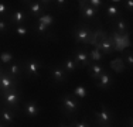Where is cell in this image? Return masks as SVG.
I'll list each match as a JSON object with an SVG mask.
<instances>
[{"label":"cell","mask_w":133,"mask_h":127,"mask_svg":"<svg viewBox=\"0 0 133 127\" xmlns=\"http://www.w3.org/2000/svg\"><path fill=\"white\" fill-rule=\"evenodd\" d=\"M110 25H112V30L116 31V33H119V34H130L129 23L126 21V18L123 17V16L119 18H116V20H113L112 23H110Z\"/></svg>","instance_id":"e0dca14e"},{"label":"cell","mask_w":133,"mask_h":127,"mask_svg":"<svg viewBox=\"0 0 133 127\" xmlns=\"http://www.w3.org/2000/svg\"><path fill=\"white\" fill-rule=\"evenodd\" d=\"M88 69V75L94 79V81H98V78L101 76L103 71H105V66L102 64H98V62H91L89 65L87 66Z\"/></svg>","instance_id":"ffe728a7"},{"label":"cell","mask_w":133,"mask_h":127,"mask_svg":"<svg viewBox=\"0 0 133 127\" xmlns=\"http://www.w3.org/2000/svg\"><path fill=\"white\" fill-rule=\"evenodd\" d=\"M88 4L91 6V7H94L95 10H99L105 6V2H102V0H88Z\"/></svg>","instance_id":"d6a6232c"},{"label":"cell","mask_w":133,"mask_h":127,"mask_svg":"<svg viewBox=\"0 0 133 127\" xmlns=\"http://www.w3.org/2000/svg\"><path fill=\"white\" fill-rule=\"evenodd\" d=\"M14 61V55L10 52V51H2L0 52V62L4 64V65H9Z\"/></svg>","instance_id":"83f0119b"},{"label":"cell","mask_w":133,"mask_h":127,"mask_svg":"<svg viewBox=\"0 0 133 127\" xmlns=\"http://www.w3.org/2000/svg\"><path fill=\"white\" fill-rule=\"evenodd\" d=\"M72 95H74L78 100H82L88 96V90L84 85H77V86L74 88V90H72Z\"/></svg>","instance_id":"d4e9b609"},{"label":"cell","mask_w":133,"mask_h":127,"mask_svg":"<svg viewBox=\"0 0 133 127\" xmlns=\"http://www.w3.org/2000/svg\"><path fill=\"white\" fill-rule=\"evenodd\" d=\"M122 6H123L125 10H128L129 13H132V10H133V2H132V0H126V2H123Z\"/></svg>","instance_id":"e575fe53"},{"label":"cell","mask_w":133,"mask_h":127,"mask_svg":"<svg viewBox=\"0 0 133 127\" xmlns=\"http://www.w3.org/2000/svg\"><path fill=\"white\" fill-rule=\"evenodd\" d=\"M92 114H94V123H95V126H98V127L112 124V122L115 120L113 112L108 109L105 104H101V110H94Z\"/></svg>","instance_id":"5b68a950"},{"label":"cell","mask_w":133,"mask_h":127,"mask_svg":"<svg viewBox=\"0 0 133 127\" xmlns=\"http://www.w3.org/2000/svg\"><path fill=\"white\" fill-rule=\"evenodd\" d=\"M72 127H92L91 126V123L88 122L87 119H82V120H74V122L71 123Z\"/></svg>","instance_id":"836d02e7"},{"label":"cell","mask_w":133,"mask_h":127,"mask_svg":"<svg viewBox=\"0 0 133 127\" xmlns=\"http://www.w3.org/2000/svg\"><path fill=\"white\" fill-rule=\"evenodd\" d=\"M43 64H41L40 59L37 58H28L26 65H24V75L27 76V78H38L40 76V71L41 68H43Z\"/></svg>","instance_id":"ba28073f"},{"label":"cell","mask_w":133,"mask_h":127,"mask_svg":"<svg viewBox=\"0 0 133 127\" xmlns=\"http://www.w3.org/2000/svg\"><path fill=\"white\" fill-rule=\"evenodd\" d=\"M4 71L7 72V74L10 75L11 78L20 81V76L24 74V65H23L21 62H18V61H13L11 64H9L7 68H6Z\"/></svg>","instance_id":"2e32d148"},{"label":"cell","mask_w":133,"mask_h":127,"mask_svg":"<svg viewBox=\"0 0 133 127\" xmlns=\"http://www.w3.org/2000/svg\"><path fill=\"white\" fill-rule=\"evenodd\" d=\"M14 34L17 37L24 38L30 34V28H28V25H17V27H14Z\"/></svg>","instance_id":"f546056e"},{"label":"cell","mask_w":133,"mask_h":127,"mask_svg":"<svg viewBox=\"0 0 133 127\" xmlns=\"http://www.w3.org/2000/svg\"><path fill=\"white\" fill-rule=\"evenodd\" d=\"M58 127H72L71 124H65V123L64 122H61V123H59V126Z\"/></svg>","instance_id":"8d00e7d4"},{"label":"cell","mask_w":133,"mask_h":127,"mask_svg":"<svg viewBox=\"0 0 133 127\" xmlns=\"http://www.w3.org/2000/svg\"><path fill=\"white\" fill-rule=\"evenodd\" d=\"M95 48H98L103 55H109V54L115 52V50H113V43H112V40L109 38V36H108V38H105L103 41L98 43L96 45H95Z\"/></svg>","instance_id":"7402d4cb"},{"label":"cell","mask_w":133,"mask_h":127,"mask_svg":"<svg viewBox=\"0 0 133 127\" xmlns=\"http://www.w3.org/2000/svg\"><path fill=\"white\" fill-rule=\"evenodd\" d=\"M3 71H4V69H3V68H2V66H0V75H2V74H3Z\"/></svg>","instance_id":"ab89813d"},{"label":"cell","mask_w":133,"mask_h":127,"mask_svg":"<svg viewBox=\"0 0 133 127\" xmlns=\"http://www.w3.org/2000/svg\"><path fill=\"white\" fill-rule=\"evenodd\" d=\"M61 68L64 69L66 74H74V72L78 69V65H77V62H75L74 59H72V57H71V58H66V59L62 61Z\"/></svg>","instance_id":"603a6c76"},{"label":"cell","mask_w":133,"mask_h":127,"mask_svg":"<svg viewBox=\"0 0 133 127\" xmlns=\"http://www.w3.org/2000/svg\"><path fill=\"white\" fill-rule=\"evenodd\" d=\"M109 38L113 43V50L118 52H125L126 50H129L132 47V41H130V34H119L116 31H110Z\"/></svg>","instance_id":"277c9868"},{"label":"cell","mask_w":133,"mask_h":127,"mask_svg":"<svg viewBox=\"0 0 133 127\" xmlns=\"http://www.w3.org/2000/svg\"><path fill=\"white\" fill-rule=\"evenodd\" d=\"M24 112V114L28 117V119H36V117H38V114L41 112L40 109V104L37 103V100H26L23 104V109H21Z\"/></svg>","instance_id":"7c38bea8"},{"label":"cell","mask_w":133,"mask_h":127,"mask_svg":"<svg viewBox=\"0 0 133 127\" xmlns=\"http://www.w3.org/2000/svg\"><path fill=\"white\" fill-rule=\"evenodd\" d=\"M108 36H109V33H108L105 28H102L101 25L95 27L94 31H92V43H91V45L95 47L98 43H101V41H103L105 38H108Z\"/></svg>","instance_id":"44dd1931"},{"label":"cell","mask_w":133,"mask_h":127,"mask_svg":"<svg viewBox=\"0 0 133 127\" xmlns=\"http://www.w3.org/2000/svg\"><path fill=\"white\" fill-rule=\"evenodd\" d=\"M18 83H20V81L11 78L6 71H3V74L0 75V93H4L13 88H18Z\"/></svg>","instance_id":"30bf717a"},{"label":"cell","mask_w":133,"mask_h":127,"mask_svg":"<svg viewBox=\"0 0 133 127\" xmlns=\"http://www.w3.org/2000/svg\"><path fill=\"white\" fill-rule=\"evenodd\" d=\"M78 7H79V13H81V18L87 21H92V23H99V10H95L94 7H91L88 4V2L81 0L78 2Z\"/></svg>","instance_id":"8992f818"},{"label":"cell","mask_w":133,"mask_h":127,"mask_svg":"<svg viewBox=\"0 0 133 127\" xmlns=\"http://www.w3.org/2000/svg\"><path fill=\"white\" fill-rule=\"evenodd\" d=\"M110 68H112L115 72L120 74V72H123L126 69V65H125V62H123L122 58H116V59H113V61L110 62Z\"/></svg>","instance_id":"484cf974"},{"label":"cell","mask_w":133,"mask_h":127,"mask_svg":"<svg viewBox=\"0 0 133 127\" xmlns=\"http://www.w3.org/2000/svg\"><path fill=\"white\" fill-rule=\"evenodd\" d=\"M0 122L7 127L16 124V112L11 110L10 107L2 106L0 107Z\"/></svg>","instance_id":"5bb4252c"},{"label":"cell","mask_w":133,"mask_h":127,"mask_svg":"<svg viewBox=\"0 0 133 127\" xmlns=\"http://www.w3.org/2000/svg\"><path fill=\"white\" fill-rule=\"evenodd\" d=\"M54 3H55V6L58 9H64L68 6V2H65V0H57V2H54Z\"/></svg>","instance_id":"d590c367"},{"label":"cell","mask_w":133,"mask_h":127,"mask_svg":"<svg viewBox=\"0 0 133 127\" xmlns=\"http://www.w3.org/2000/svg\"><path fill=\"white\" fill-rule=\"evenodd\" d=\"M88 57H89V61L91 62H98V64H101V61L103 59V54L101 52L98 48H95V47L92 50L88 51Z\"/></svg>","instance_id":"cb8c5ba5"},{"label":"cell","mask_w":133,"mask_h":127,"mask_svg":"<svg viewBox=\"0 0 133 127\" xmlns=\"http://www.w3.org/2000/svg\"><path fill=\"white\" fill-rule=\"evenodd\" d=\"M92 31H94V28L88 23H79L75 25L74 30H72V37H74L77 44L91 45V43H92Z\"/></svg>","instance_id":"7a4b0ae2"},{"label":"cell","mask_w":133,"mask_h":127,"mask_svg":"<svg viewBox=\"0 0 133 127\" xmlns=\"http://www.w3.org/2000/svg\"><path fill=\"white\" fill-rule=\"evenodd\" d=\"M37 21L44 25H47V27H51V25L54 24V16L50 14V13H45V14L40 16L38 18H37Z\"/></svg>","instance_id":"4316f807"},{"label":"cell","mask_w":133,"mask_h":127,"mask_svg":"<svg viewBox=\"0 0 133 127\" xmlns=\"http://www.w3.org/2000/svg\"><path fill=\"white\" fill-rule=\"evenodd\" d=\"M26 6V11L30 17L38 18L40 16L45 14V9L50 6V2H23Z\"/></svg>","instance_id":"52a82bcc"},{"label":"cell","mask_w":133,"mask_h":127,"mask_svg":"<svg viewBox=\"0 0 133 127\" xmlns=\"http://www.w3.org/2000/svg\"><path fill=\"white\" fill-rule=\"evenodd\" d=\"M10 13H11L10 6L4 2H0V18H9Z\"/></svg>","instance_id":"f1b7e54d"},{"label":"cell","mask_w":133,"mask_h":127,"mask_svg":"<svg viewBox=\"0 0 133 127\" xmlns=\"http://www.w3.org/2000/svg\"><path fill=\"white\" fill-rule=\"evenodd\" d=\"M122 59H123V62H125V65H128V68L132 69V66H133V54H132L130 48L126 50V55H125V58H122Z\"/></svg>","instance_id":"1f68e13d"},{"label":"cell","mask_w":133,"mask_h":127,"mask_svg":"<svg viewBox=\"0 0 133 127\" xmlns=\"http://www.w3.org/2000/svg\"><path fill=\"white\" fill-rule=\"evenodd\" d=\"M48 74H50V78L54 83H64L68 78V74L61 68V65H52V66H48Z\"/></svg>","instance_id":"8fae6325"},{"label":"cell","mask_w":133,"mask_h":127,"mask_svg":"<svg viewBox=\"0 0 133 127\" xmlns=\"http://www.w3.org/2000/svg\"><path fill=\"white\" fill-rule=\"evenodd\" d=\"M10 30V21L9 18H0V36H4Z\"/></svg>","instance_id":"4dcf8cb0"},{"label":"cell","mask_w":133,"mask_h":127,"mask_svg":"<svg viewBox=\"0 0 133 127\" xmlns=\"http://www.w3.org/2000/svg\"><path fill=\"white\" fill-rule=\"evenodd\" d=\"M0 99H2L3 106L10 107L14 112L21 110V107H20L21 95H20V89L18 88H13V89H10V90L4 92V93H0Z\"/></svg>","instance_id":"3957f363"},{"label":"cell","mask_w":133,"mask_h":127,"mask_svg":"<svg viewBox=\"0 0 133 127\" xmlns=\"http://www.w3.org/2000/svg\"><path fill=\"white\" fill-rule=\"evenodd\" d=\"M72 59L77 62L78 68H87L91 64L89 57H88V51L84 48H77L74 51V55H72Z\"/></svg>","instance_id":"4fadbf2b"},{"label":"cell","mask_w":133,"mask_h":127,"mask_svg":"<svg viewBox=\"0 0 133 127\" xmlns=\"http://www.w3.org/2000/svg\"><path fill=\"white\" fill-rule=\"evenodd\" d=\"M102 127H115L113 124H106V126H102Z\"/></svg>","instance_id":"74e56055"},{"label":"cell","mask_w":133,"mask_h":127,"mask_svg":"<svg viewBox=\"0 0 133 127\" xmlns=\"http://www.w3.org/2000/svg\"><path fill=\"white\" fill-rule=\"evenodd\" d=\"M0 127H7V126H6V124H3V123L0 122Z\"/></svg>","instance_id":"f35d334b"},{"label":"cell","mask_w":133,"mask_h":127,"mask_svg":"<svg viewBox=\"0 0 133 127\" xmlns=\"http://www.w3.org/2000/svg\"><path fill=\"white\" fill-rule=\"evenodd\" d=\"M28 20H30V16H28L27 11L23 10V9H16V10H11L10 17H9L10 24H13L14 27H17V25H26V23Z\"/></svg>","instance_id":"9c48e42d"},{"label":"cell","mask_w":133,"mask_h":127,"mask_svg":"<svg viewBox=\"0 0 133 127\" xmlns=\"http://www.w3.org/2000/svg\"><path fill=\"white\" fill-rule=\"evenodd\" d=\"M33 33H36L38 37L50 38V40H55V38H54V34L50 31V27H47V25L38 23V21L33 25Z\"/></svg>","instance_id":"d6986e66"},{"label":"cell","mask_w":133,"mask_h":127,"mask_svg":"<svg viewBox=\"0 0 133 127\" xmlns=\"http://www.w3.org/2000/svg\"><path fill=\"white\" fill-rule=\"evenodd\" d=\"M95 85H96V88L103 89V90L112 88L113 86V78H112V75H110L108 71H103L102 74H101V76L98 78V81H95Z\"/></svg>","instance_id":"ac0fdd59"},{"label":"cell","mask_w":133,"mask_h":127,"mask_svg":"<svg viewBox=\"0 0 133 127\" xmlns=\"http://www.w3.org/2000/svg\"><path fill=\"white\" fill-rule=\"evenodd\" d=\"M113 4H108L106 6V10H105V18H106V21L108 23H112L113 20H116V18H119V17H122L123 16V11L120 10V7L118 4H115V3H118V2H112Z\"/></svg>","instance_id":"9a60e30c"},{"label":"cell","mask_w":133,"mask_h":127,"mask_svg":"<svg viewBox=\"0 0 133 127\" xmlns=\"http://www.w3.org/2000/svg\"><path fill=\"white\" fill-rule=\"evenodd\" d=\"M59 109L66 117H74L81 110V100H78L72 93H65L59 99Z\"/></svg>","instance_id":"6da1fadb"}]
</instances>
